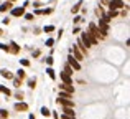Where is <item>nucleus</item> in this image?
Returning <instances> with one entry per match:
<instances>
[{
	"mask_svg": "<svg viewBox=\"0 0 130 119\" xmlns=\"http://www.w3.org/2000/svg\"><path fill=\"white\" fill-rule=\"evenodd\" d=\"M79 38H81V42L84 43V46H86L87 50L91 48V46H95V45L99 43V40L95 38L94 35H91V33H89L87 30H84V32H81V36H79Z\"/></svg>",
	"mask_w": 130,
	"mask_h": 119,
	"instance_id": "nucleus-1",
	"label": "nucleus"
},
{
	"mask_svg": "<svg viewBox=\"0 0 130 119\" xmlns=\"http://www.w3.org/2000/svg\"><path fill=\"white\" fill-rule=\"evenodd\" d=\"M69 53H71V55H73V56H74V58H76L77 61H79V63L84 60V55H83V51H81V50L77 48V45H73V48L69 50Z\"/></svg>",
	"mask_w": 130,
	"mask_h": 119,
	"instance_id": "nucleus-2",
	"label": "nucleus"
},
{
	"mask_svg": "<svg viewBox=\"0 0 130 119\" xmlns=\"http://www.w3.org/2000/svg\"><path fill=\"white\" fill-rule=\"evenodd\" d=\"M68 64H69V66L73 68L74 71H79V70H81V63H79L76 58H74L71 53H69V56H68Z\"/></svg>",
	"mask_w": 130,
	"mask_h": 119,
	"instance_id": "nucleus-3",
	"label": "nucleus"
},
{
	"mask_svg": "<svg viewBox=\"0 0 130 119\" xmlns=\"http://www.w3.org/2000/svg\"><path fill=\"white\" fill-rule=\"evenodd\" d=\"M109 8H115V10H120V8H124V7H127L125 5V2L124 0H109Z\"/></svg>",
	"mask_w": 130,
	"mask_h": 119,
	"instance_id": "nucleus-4",
	"label": "nucleus"
},
{
	"mask_svg": "<svg viewBox=\"0 0 130 119\" xmlns=\"http://www.w3.org/2000/svg\"><path fill=\"white\" fill-rule=\"evenodd\" d=\"M25 7H12L10 8V15L12 17H23V13H25Z\"/></svg>",
	"mask_w": 130,
	"mask_h": 119,
	"instance_id": "nucleus-5",
	"label": "nucleus"
},
{
	"mask_svg": "<svg viewBox=\"0 0 130 119\" xmlns=\"http://www.w3.org/2000/svg\"><path fill=\"white\" fill-rule=\"evenodd\" d=\"M58 103L63 108H74V101L71 98H58Z\"/></svg>",
	"mask_w": 130,
	"mask_h": 119,
	"instance_id": "nucleus-6",
	"label": "nucleus"
},
{
	"mask_svg": "<svg viewBox=\"0 0 130 119\" xmlns=\"http://www.w3.org/2000/svg\"><path fill=\"white\" fill-rule=\"evenodd\" d=\"M87 32L91 33V35H94L97 40H101V35H99V27L95 25V23H89V28H87Z\"/></svg>",
	"mask_w": 130,
	"mask_h": 119,
	"instance_id": "nucleus-7",
	"label": "nucleus"
},
{
	"mask_svg": "<svg viewBox=\"0 0 130 119\" xmlns=\"http://www.w3.org/2000/svg\"><path fill=\"white\" fill-rule=\"evenodd\" d=\"M66 117H76L74 108H63V117L61 119H66Z\"/></svg>",
	"mask_w": 130,
	"mask_h": 119,
	"instance_id": "nucleus-8",
	"label": "nucleus"
},
{
	"mask_svg": "<svg viewBox=\"0 0 130 119\" xmlns=\"http://www.w3.org/2000/svg\"><path fill=\"white\" fill-rule=\"evenodd\" d=\"M59 76H61V81H63V83H66V84H73V76H71V74H68L66 71H61Z\"/></svg>",
	"mask_w": 130,
	"mask_h": 119,
	"instance_id": "nucleus-9",
	"label": "nucleus"
},
{
	"mask_svg": "<svg viewBox=\"0 0 130 119\" xmlns=\"http://www.w3.org/2000/svg\"><path fill=\"white\" fill-rule=\"evenodd\" d=\"M15 111H18V113H23V111H28V104L23 103V101H18V103L15 104Z\"/></svg>",
	"mask_w": 130,
	"mask_h": 119,
	"instance_id": "nucleus-10",
	"label": "nucleus"
},
{
	"mask_svg": "<svg viewBox=\"0 0 130 119\" xmlns=\"http://www.w3.org/2000/svg\"><path fill=\"white\" fill-rule=\"evenodd\" d=\"M59 91H66V93H71V94H74V86H73V84L61 83V84H59Z\"/></svg>",
	"mask_w": 130,
	"mask_h": 119,
	"instance_id": "nucleus-11",
	"label": "nucleus"
},
{
	"mask_svg": "<svg viewBox=\"0 0 130 119\" xmlns=\"http://www.w3.org/2000/svg\"><path fill=\"white\" fill-rule=\"evenodd\" d=\"M0 76L2 78H5V80H13V74H12V71H8L7 70V68H2V70H0Z\"/></svg>",
	"mask_w": 130,
	"mask_h": 119,
	"instance_id": "nucleus-12",
	"label": "nucleus"
},
{
	"mask_svg": "<svg viewBox=\"0 0 130 119\" xmlns=\"http://www.w3.org/2000/svg\"><path fill=\"white\" fill-rule=\"evenodd\" d=\"M10 53H13V55H18L20 53V45L18 43H15V42H10Z\"/></svg>",
	"mask_w": 130,
	"mask_h": 119,
	"instance_id": "nucleus-13",
	"label": "nucleus"
},
{
	"mask_svg": "<svg viewBox=\"0 0 130 119\" xmlns=\"http://www.w3.org/2000/svg\"><path fill=\"white\" fill-rule=\"evenodd\" d=\"M13 7V3L10 2H3L2 5H0V13H5V12H10V8Z\"/></svg>",
	"mask_w": 130,
	"mask_h": 119,
	"instance_id": "nucleus-14",
	"label": "nucleus"
},
{
	"mask_svg": "<svg viewBox=\"0 0 130 119\" xmlns=\"http://www.w3.org/2000/svg\"><path fill=\"white\" fill-rule=\"evenodd\" d=\"M81 5H83V0H79V2H77L76 5L73 7V8H71V13H73V15H76V13H77V12L81 10Z\"/></svg>",
	"mask_w": 130,
	"mask_h": 119,
	"instance_id": "nucleus-15",
	"label": "nucleus"
},
{
	"mask_svg": "<svg viewBox=\"0 0 130 119\" xmlns=\"http://www.w3.org/2000/svg\"><path fill=\"white\" fill-rule=\"evenodd\" d=\"M95 15H97V18H101V17H104L105 15V12H104V8H102V5H99V7H95Z\"/></svg>",
	"mask_w": 130,
	"mask_h": 119,
	"instance_id": "nucleus-16",
	"label": "nucleus"
},
{
	"mask_svg": "<svg viewBox=\"0 0 130 119\" xmlns=\"http://www.w3.org/2000/svg\"><path fill=\"white\" fill-rule=\"evenodd\" d=\"M17 78H18V80H25V78H26V71L23 70V68H18V71H17Z\"/></svg>",
	"mask_w": 130,
	"mask_h": 119,
	"instance_id": "nucleus-17",
	"label": "nucleus"
},
{
	"mask_svg": "<svg viewBox=\"0 0 130 119\" xmlns=\"http://www.w3.org/2000/svg\"><path fill=\"white\" fill-rule=\"evenodd\" d=\"M46 73H48V76H50L51 80H56V71H54L51 66H48V68H46Z\"/></svg>",
	"mask_w": 130,
	"mask_h": 119,
	"instance_id": "nucleus-18",
	"label": "nucleus"
},
{
	"mask_svg": "<svg viewBox=\"0 0 130 119\" xmlns=\"http://www.w3.org/2000/svg\"><path fill=\"white\" fill-rule=\"evenodd\" d=\"M105 15L109 17V18H114V17H117L119 15V10H115V8H109V13H105Z\"/></svg>",
	"mask_w": 130,
	"mask_h": 119,
	"instance_id": "nucleus-19",
	"label": "nucleus"
},
{
	"mask_svg": "<svg viewBox=\"0 0 130 119\" xmlns=\"http://www.w3.org/2000/svg\"><path fill=\"white\" fill-rule=\"evenodd\" d=\"M0 93H3L5 96H10V94H12V91H10V89H8L7 86H3V84H0Z\"/></svg>",
	"mask_w": 130,
	"mask_h": 119,
	"instance_id": "nucleus-20",
	"label": "nucleus"
},
{
	"mask_svg": "<svg viewBox=\"0 0 130 119\" xmlns=\"http://www.w3.org/2000/svg\"><path fill=\"white\" fill-rule=\"evenodd\" d=\"M26 83H28V88L35 89V86H36V78H30V80L26 81Z\"/></svg>",
	"mask_w": 130,
	"mask_h": 119,
	"instance_id": "nucleus-21",
	"label": "nucleus"
},
{
	"mask_svg": "<svg viewBox=\"0 0 130 119\" xmlns=\"http://www.w3.org/2000/svg\"><path fill=\"white\" fill-rule=\"evenodd\" d=\"M40 113H41V114H43V116H44V117H48V116H51V111H50V109H48V108H46V106H43V108H41V111H40Z\"/></svg>",
	"mask_w": 130,
	"mask_h": 119,
	"instance_id": "nucleus-22",
	"label": "nucleus"
},
{
	"mask_svg": "<svg viewBox=\"0 0 130 119\" xmlns=\"http://www.w3.org/2000/svg\"><path fill=\"white\" fill-rule=\"evenodd\" d=\"M63 71H66V73H68V74H71V76H73V73H74V70H73V68H71L68 63L64 64V70H63Z\"/></svg>",
	"mask_w": 130,
	"mask_h": 119,
	"instance_id": "nucleus-23",
	"label": "nucleus"
},
{
	"mask_svg": "<svg viewBox=\"0 0 130 119\" xmlns=\"http://www.w3.org/2000/svg\"><path fill=\"white\" fill-rule=\"evenodd\" d=\"M23 17H25V20H28V22H33V20H35V15H33V13H23Z\"/></svg>",
	"mask_w": 130,
	"mask_h": 119,
	"instance_id": "nucleus-24",
	"label": "nucleus"
},
{
	"mask_svg": "<svg viewBox=\"0 0 130 119\" xmlns=\"http://www.w3.org/2000/svg\"><path fill=\"white\" fill-rule=\"evenodd\" d=\"M0 50L5 51V53H10V46L7 45V43H0Z\"/></svg>",
	"mask_w": 130,
	"mask_h": 119,
	"instance_id": "nucleus-25",
	"label": "nucleus"
},
{
	"mask_svg": "<svg viewBox=\"0 0 130 119\" xmlns=\"http://www.w3.org/2000/svg\"><path fill=\"white\" fill-rule=\"evenodd\" d=\"M43 61L48 64V66H53V63H54V60H53V56H48V58H43Z\"/></svg>",
	"mask_w": 130,
	"mask_h": 119,
	"instance_id": "nucleus-26",
	"label": "nucleus"
},
{
	"mask_svg": "<svg viewBox=\"0 0 130 119\" xmlns=\"http://www.w3.org/2000/svg\"><path fill=\"white\" fill-rule=\"evenodd\" d=\"M54 30H56V28H54L53 25H48V27H44V28H43V32L44 33H51V32H54Z\"/></svg>",
	"mask_w": 130,
	"mask_h": 119,
	"instance_id": "nucleus-27",
	"label": "nucleus"
},
{
	"mask_svg": "<svg viewBox=\"0 0 130 119\" xmlns=\"http://www.w3.org/2000/svg\"><path fill=\"white\" fill-rule=\"evenodd\" d=\"M0 117L2 119H8V111L7 109H0Z\"/></svg>",
	"mask_w": 130,
	"mask_h": 119,
	"instance_id": "nucleus-28",
	"label": "nucleus"
},
{
	"mask_svg": "<svg viewBox=\"0 0 130 119\" xmlns=\"http://www.w3.org/2000/svg\"><path fill=\"white\" fill-rule=\"evenodd\" d=\"M54 10L53 8H41V15H51Z\"/></svg>",
	"mask_w": 130,
	"mask_h": 119,
	"instance_id": "nucleus-29",
	"label": "nucleus"
},
{
	"mask_svg": "<svg viewBox=\"0 0 130 119\" xmlns=\"http://www.w3.org/2000/svg\"><path fill=\"white\" fill-rule=\"evenodd\" d=\"M12 81H13V86H15V88H20V84H22V80H18V78L15 76Z\"/></svg>",
	"mask_w": 130,
	"mask_h": 119,
	"instance_id": "nucleus-30",
	"label": "nucleus"
},
{
	"mask_svg": "<svg viewBox=\"0 0 130 119\" xmlns=\"http://www.w3.org/2000/svg\"><path fill=\"white\" fill-rule=\"evenodd\" d=\"M59 98H73V94L66 93V91H59Z\"/></svg>",
	"mask_w": 130,
	"mask_h": 119,
	"instance_id": "nucleus-31",
	"label": "nucleus"
},
{
	"mask_svg": "<svg viewBox=\"0 0 130 119\" xmlns=\"http://www.w3.org/2000/svg\"><path fill=\"white\" fill-rule=\"evenodd\" d=\"M20 64H22V66H30V60H26V58H23V60H20Z\"/></svg>",
	"mask_w": 130,
	"mask_h": 119,
	"instance_id": "nucleus-32",
	"label": "nucleus"
},
{
	"mask_svg": "<svg viewBox=\"0 0 130 119\" xmlns=\"http://www.w3.org/2000/svg\"><path fill=\"white\" fill-rule=\"evenodd\" d=\"M73 22H74V23H76V25H77V23H81V22H83V17L76 15V17H74V20H73Z\"/></svg>",
	"mask_w": 130,
	"mask_h": 119,
	"instance_id": "nucleus-33",
	"label": "nucleus"
},
{
	"mask_svg": "<svg viewBox=\"0 0 130 119\" xmlns=\"http://www.w3.org/2000/svg\"><path fill=\"white\" fill-rule=\"evenodd\" d=\"M15 98L22 101V99H23V93H22V91H17V93H15Z\"/></svg>",
	"mask_w": 130,
	"mask_h": 119,
	"instance_id": "nucleus-34",
	"label": "nucleus"
},
{
	"mask_svg": "<svg viewBox=\"0 0 130 119\" xmlns=\"http://www.w3.org/2000/svg\"><path fill=\"white\" fill-rule=\"evenodd\" d=\"M53 45H54V40H53V38H48V40H46V46H50V48H51Z\"/></svg>",
	"mask_w": 130,
	"mask_h": 119,
	"instance_id": "nucleus-35",
	"label": "nucleus"
},
{
	"mask_svg": "<svg viewBox=\"0 0 130 119\" xmlns=\"http://www.w3.org/2000/svg\"><path fill=\"white\" fill-rule=\"evenodd\" d=\"M10 23V17H5V18L2 20V25H8Z\"/></svg>",
	"mask_w": 130,
	"mask_h": 119,
	"instance_id": "nucleus-36",
	"label": "nucleus"
},
{
	"mask_svg": "<svg viewBox=\"0 0 130 119\" xmlns=\"http://www.w3.org/2000/svg\"><path fill=\"white\" fill-rule=\"evenodd\" d=\"M40 55H41V51H40V50H35V51H33V56H35V58H38Z\"/></svg>",
	"mask_w": 130,
	"mask_h": 119,
	"instance_id": "nucleus-37",
	"label": "nucleus"
},
{
	"mask_svg": "<svg viewBox=\"0 0 130 119\" xmlns=\"http://www.w3.org/2000/svg\"><path fill=\"white\" fill-rule=\"evenodd\" d=\"M73 33H74V35H77V33H81V28H79V27H74Z\"/></svg>",
	"mask_w": 130,
	"mask_h": 119,
	"instance_id": "nucleus-38",
	"label": "nucleus"
},
{
	"mask_svg": "<svg viewBox=\"0 0 130 119\" xmlns=\"http://www.w3.org/2000/svg\"><path fill=\"white\" fill-rule=\"evenodd\" d=\"M51 116H53L54 119H59V116H58V113H56V111H51Z\"/></svg>",
	"mask_w": 130,
	"mask_h": 119,
	"instance_id": "nucleus-39",
	"label": "nucleus"
},
{
	"mask_svg": "<svg viewBox=\"0 0 130 119\" xmlns=\"http://www.w3.org/2000/svg\"><path fill=\"white\" fill-rule=\"evenodd\" d=\"M23 7H25V8H26V7H30V0H25V3H23Z\"/></svg>",
	"mask_w": 130,
	"mask_h": 119,
	"instance_id": "nucleus-40",
	"label": "nucleus"
},
{
	"mask_svg": "<svg viewBox=\"0 0 130 119\" xmlns=\"http://www.w3.org/2000/svg\"><path fill=\"white\" fill-rule=\"evenodd\" d=\"M102 3H104V5H109V0H101Z\"/></svg>",
	"mask_w": 130,
	"mask_h": 119,
	"instance_id": "nucleus-41",
	"label": "nucleus"
},
{
	"mask_svg": "<svg viewBox=\"0 0 130 119\" xmlns=\"http://www.w3.org/2000/svg\"><path fill=\"white\" fill-rule=\"evenodd\" d=\"M28 119H36V117L33 116V114H30V116H28Z\"/></svg>",
	"mask_w": 130,
	"mask_h": 119,
	"instance_id": "nucleus-42",
	"label": "nucleus"
},
{
	"mask_svg": "<svg viewBox=\"0 0 130 119\" xmlns=\"http://www.w3.org/2000/svg\"><path fill=\"white\" fill-rule=\"evenodd\" d=\"M5 2H10V3H15L17 0H5Z\"/></svg>",
	"mask_w": 130,
	"mask_h": 119,
	"instance_id": "nucleus-43",
	"label": "nucleus"
},
{
	"mask_svg": "<svg viewBox=\"0 0 130 119\" xmlns=\"http://www.w3.org/2000/svg\"><path fill=\"white\" fill-rule=\"evenodd\" d=\"M66 119H76V117H66Z\"/></svg>",
	"mask_w": 130,
	"mask_h": 119,
	"instance_id": "nucleus-44",
	"label": "nucleus"
},
{
	"mask_svg": "<svg viewBox=\"0 0 130 119\" xmlns=\"http://www.w3.org/2000/svg\"><path fill=\"white\" fill-rule=\"evenodd\" d=\"M0 35H2V28H0Z\"/></svg>",
	"mask_w": 130,
	"mask_h": 119,
	"instance_id": "nucleus-45",
	"label": "nucleus"
}]
</instances>
